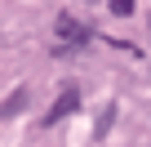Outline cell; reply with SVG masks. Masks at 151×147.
Returning a JSON list of instances; mask_svg holds the SVG:
<instances>
[{
  "label": "cell",
  "mask_w": 151,
  "mask_h": 147,
  "mask_svg": "<svg viewBox=\"0 0 151 147\" xmlns=\"http://www.w3.org/2000/svg\"><path fill=\"white\" fill-rule=\"evenodd\" d=\"M76 103H80V94H76V89H67V94H62L49 112H45V125H58L62 116H71V107H76Z\"/></svg>",
  "instance_id": "obj_2"
},
{
  "label": "cell",
  "mask_w": 151,
  "mask_h": 147,
  "mask_svg": "<svg viewBox=\"0 0 151 147\" xmlns=\"http://www.w3.org/2000/svg\"><path fill=\"white\" fill-rule=\"evenodd\" d=\"M107 5H111L116 18H129V14H133V0H107Z\"/></svg>",
  "instance_id": "obj_4"
},
{
  "label": "cell",
  "mask_w": 151,
  "mask_h": 147,
  "mask_svg": "<svg viewBox=\"0 0 151 147\" xmlns=\"http://www.w3.org/2000/svg\"><path fill=\"white\" fill-rule=\"evenodd\" d=\"M22 103H27V89H18V94H14L9 103H0V116H14V112H18Z\"/></svg>",
  "instance_id": "obj_3"
},
{
  "label": "cell",
  "mask_w": 151,
  "mask_h": 147,
  "mask_svg": "<svg viewBox=\"0 0 151 147\" xmlns=\"http://www.w3.org/2000/svg\"><path fill=\"white\" fill-rule=\"evenodd\" d=\"M58 36H62L67 45H85V40H89V27L76 22L71 14H62V18H58Z\"/></svg>",
  "instance_id": "obj_1"
}]
</instances>
